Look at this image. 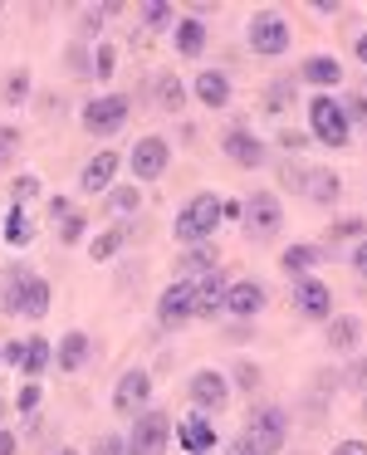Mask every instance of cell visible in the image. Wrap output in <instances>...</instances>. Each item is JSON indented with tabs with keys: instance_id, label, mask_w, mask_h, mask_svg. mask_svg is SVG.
I'll return each instance as SVG.
<instances>
[{
	"instance_id": "cell-24",
	"label": "cell",
	"mask_w": 367,
	"mask_h": 455,
	"mask_svg": "<svg viewBox=\"0 0 367 455\" xmlns=\"http://www.w3.org/2000/svg\"><path fill=\"white\" fill-rule=\"evenodd\" d=\"M50 363H54V347L44 343V333L25 338V357H20V372L30 377V382H35V377H40V372H44V367H50Z\"/></svg>"
},
{
	"instance_id": "cell-9",
	"label": "cell",
	"mask_w": 367,
	"mask_h": 455,
	"mask_svg": "<svg viewBox=\"0 0 367 455\" xmlns=\"http://www.w3.org/2000/svg\"><path fill=\"white\" fill-rule=\"evenodd\" d=\"M128 167H132V177H138V181H157L162 172L172 167V142H167V138H157V132L138 138V148H132Z\"/></svg>"
},
{
	"instance_id": "cell-4",
	"label": "cell",
	"mask_w": 367,
	"mask_h": 455,
	"mask_svg": "<svg viewBox=\"0 0 367 455\" xmlns=\"http://www.w3.org/2000/svg\"><path fill=\"white\" fill-rule=\"evenodd\" d=\"M308 123H314V138L323 142V148H347V118L343 108H338L328 93H314V103H308Z\"/></svg>"
},
{
	"instance_id": "cell-34",
	"label": "cell",
	"mask_w": 367,
	"mask_h": 455,
	"mask_svg": "<svg viewBox=\"0 0 367 455\" xmlns=\"http://www.w3.org/2000/svg\"><path fill=\"white\" fill-rule=\"evenodd\" d=\"M40 406H44V392H40V382H25V387H20V396H15V411L35 416Z\"/></svg>"
},
{
	"instance_id": "cell-14",
	"label": "cell",
	"mask_w": 367,
	"mask_h": 455,
	"mask_svg": "<svg viewBox=\"0 0 367 455\" xmlns=\"http://www.w3.org/2000/svg\"><path fill=\"white\" fill-rule=\"evenodd\" d=\"M265 304H269L265 284H259V279H240V284H230L226 308H220V314H230V318H255Z\"/></svg>"
},
{
	"instance_id": "cell-15",
	"label": "cell",
	"mask_w": 367,
	"mask_h": 455,
	"mask_svg": "<svg viewBox=\"0 0 367 455\" xmlns=\"http://www.w3.org/2000/svg\"><path fill=\"white\" fill-rule=\"evenodd\" d=\"M220 148H226V157L230 162H240V167H265V142L255 138V132H245V128H226V138H220Z\"/></svg>"
},
{
	"instance_id": "cell-38",
	"label": "cell",
	"mask_w": 367,
	"mask_h": 455,
	"mask_svg": "<svg viewBox=\"0 0 367 455\" xmlns=\"http://www.w3.org/2000/svg\"><path fill=\"white\" fill-rule=\"evenodd\" d=\"M54 226H60V240H64V245H74V240L84 235V216H79V211H69V216L54 220Z\"/></svg>"
},
{
	"instance_id": "cell-17",
	"label": "cell",
	"mask_w": 367,
	"mask_h": 455,
	"mask_svg": "<svg viewBox=\"0 0 367 455\" xmlns=\"http://www.w3.org/2000/svg\"><path fill=\"white\" fill-rule=\"evenodd\" d=\"M89 353H93L89 333H79V328H74V333H64L60 347H54V367H60V372H79V367L89 363Z\"/></svg>"
},
{
	"instance_id": "cell-29",
	"label": "cell",
	"mask_w": 367,
	"mask_h": 455,
	"mask_svg": "<svg viewBox=\"0 0 367 455\" xmlns=\"http://www.w3.org/2000/svg\"><path fill=\"white\" fill-rule=\"evenodd\" d=\"M138 206H142V191L138 187H128V181L108 187V211H113V216H132Z\"/></svg>"
},
{
	"instance_id": "cell-26",
	"label": "cell",
	"mask_w": 367,
	"mask_h": 455,
	"mask_svg": "<svg viewBox=\"0 0 367 455\" xmlns=\"http://www.w3.org/2000/svg\"><path fill=\"white\" fill-rule=\"evenodd\" d=\"M318 259H323V250H318V245H289L284 250V275L304 279V275H314V269H318Z\"/></svg>"
},
{
	"instance_id": "cell-8",
	"label": "cell",
	"mask_w": 367,
	"mask_h": 455,
	"mask_svg": "<svg viewBox=\"0 0 367 455\" xmlns=\"http://www.w3.org/2000/svg\"><path fill=\"white\" fill-rule=\"evenodd\" d=\"M196 318V279H177L172 289H162L157 299V323L162 328H181Z\"/></svg>"
},
{
	"instance_id": "cell-41",
	"label": "cell",
	"mask_w": 367,
	"mask_h": 455,
	"mask_svg": "<svg viewBox=\"0 0 367 455\" xmlns=\"http://www.w3.org/2000/svg\"><path fill=\"white\" fill-rule=\"evenodd\" d=\"M265 108H269V113H279V108H289V84H284V79H279V84H275V89H269V99H265Z\"/></svg>"
},
{
	"instance_id": "cell-10",
	"label": "cell",
	"mask_w": 367,
	"mask_h": 455,
	"mask_svg": "<svg viewBox=\"0 0 367 455\" xmlns=\"http://www.w3.org/2000/svg\"><path fill=\"white\" fill-rule=\"evenodd\" d=\"M294 308L304 318H333V289L323 284V279H314V275H304V279H294Z\"/></svg>"
},
{
	"instance_id": "cell-3",
	"label": "cell",
	"mask_w": 367,
	"mask_h": 455,
	"mask_svg": "<svg viewBox=\"0 0 367 455\" xmlns=\"http://www.w3.org/2000/svg\"><path fill=\"white\" fill-rule=\"evenodd\" d=\"M240 226L250 230V240H275L279 230H284V206H279L275 191H255V196L245 201V216H240Z\"/></svg>"
},
{
	"instance_id": "cell-42",
	"label": "cell",
	"mask_w": 367,
	"mask_h": 455,
	"mask_svg": "<svg viewBox=\"0 0 367 455\" xmlns=\"http://www.w3.org/2000/svg\"><path fill=\"white\" fill-rule=\"evenodd\" d=\"M35 191H40V181H35V177H15V187H11V196H15V201H30V196H35Z\"/></svg>"
},
{
	"instance_id": "cell-37",
	"label": "cell",
	"mask_w": 367,
	"mask_h": 455,
	"mask_svg": "<svg viewBox=\"0 0 367 455\" xmlns=\"http://www.w3.org/2000/svg\"><path fill=\"white\" fill-rule=\"evenodd\" d=\"M15 152H20V132H15V128H0V172L15 162Z\"/></svg>"
},
{
	"instance_id": "cell-27",
	"label": "cell",
	"mask_w": 367,
	"mask_h": 455,
	"mask_svg": "<svg viewBox=\"0 0 367 455\" xmlns=\"http://www.w3.org/2000/svg\"><path fill=\"white\" fill-rule=\"evenodd\" d=\"M187 84L177 79V74H157V108H167V113H181L187 108Z\"/></svg>"
},
{
	"instance_id": "cell-13",
	"label": "cell",
	"mask_w": 367,
	"mask_h": 455,
	"mask_svg": "<svg viewBox=\"0 0 367 455\" xmlns=\"http://www.w3.org/2000/svg\"><path fill=\"white\" fill-rule=\"evenodd\" d=\"M191 402H196V411H201V416L226 411V402H230L226 377H220V372H196V377H191Z\"/></svg>"
},
{
	"instance_id": "cell-49",
	"label": "cell",
	"mask_w": 367,
	"mask_h": 455,
	"mask_svg": "<svg viewBox=\"0 0 367 455\" xmlns=\"http://www.w3.org/2000/svg\"><path fill=\"white\" fill-rule=\"evenodd\" d=\"M255 382H259L255 363H240V387H255Z\"/></svg>"
},
{
	"instance_id": "cell-44",
	"label": "cell",
	"mask_w": 367,
	"mask_h": 455,
	"mask_svg": "<svg viewBox=\"0 0 367 455\" xmlns=\"http://www.w3.org/2000/svg\"><path fill=\"white\" fill-rule=\"evenodd\" d=\"M363 230H367V226L353 216V220H338V230H333V235H353V240H363Z\"/></svg>"
},
{
	"instance_id": "cell-45",
	"label": "cell",
	"mask_w": 367,
	"mask_h": 455,
	"mask_svg": "<svg viewBox=\"0 0 367 455\" xmlns=\"http://www.w3.org/2000/svg\"><path fill=\"white\" fill-rule=\"evenodd\" d=\"M333 455H367V441H343L333 445Z\"/></svg>"
},
{
	"instance_id": "cell-12",
	"label": "cell",
	"mask_w": 367,
	"mask_h": 455,
	"mask_svg": "<svg viewBox=\"0 0 367 455\" xmlns=\"http://www.w3.org/2000/svg\"><path fill=\"white\" fill-rule=\"evenodd\" d=\"M172 431H177V445L187 455H211V445H216V426H211V416H201V411L181 416Z\"/></svg>"
},
{
	"instance_id": "cell-2",
	"label": "cell",
	"mask_w": 367,
	"mask_h": 455,
	"mask_svg": "<svg viewBox=\"0 0 367 455\" xmlns=\"http://www.w3.org/2000/svg\"><path fill=\"white\" fill-rule=\"evenodd\" d=\"M245 441L255 455H279L289 441L284 411H279V406H255V411H250V426H245Z\"/></svg>"
},
{
	"instance_id": "cell-51",
	"label": "cell",
	"mask_w": 367,
	"mask_h": 455,
	"mask_svg": "<svg viewBox=\"0 0 367 455\" xmlns=\"http://www.w3.org/2000/svg\"><path fill=\"white\" fill-rule=\"evenodd\" d=\"M226 455H255V451H250V441H245V435H240V441L235 445H230V451Z\"/></svg>"
},
{
	"instance_id": "cell-33",
	"label": "cell",
	"mask_w": 367,
	"mask_h": 455,
	"mask_svg": "<svg viewBox=\"0 0 367 455\" xmlns=\"http://www.w3.org/2000/svg\"><path fill=\"white\" fill-rule=\"evenodd\" d=\"M25 99H30V74H25V69H15L11 79H5V103H11V108H20Z\"/></svg>"
},
{
	"instance_id": "cell-7",
	"label": "cell",
	"mask_w": 367,
	"mask_h": 455,
	"mask_svg": "<svg viewBox=\"0 0 367 455\" xmlns=\"http://www.w3.org/2000/svg\"><path fill=\"white\" fill-rule=\"evenodd\" d=\"M123 123H128V99H123V93H99V99L84 103V128H89L93 138H108Z\"/></svg>"
},
{
	"instance_id": "cell-50",
	"label": "cell",
	"mask_w": 367,
	"mask_h": 455,
	"mask_svg": "<svg viewBox=\"0 0 367 455\" xmlns=\"http://www.w3.org/2000/svg\"><path fill=\"white\" fill-rule=\"evenodd\" d=\"M69 69H79V74L89 69V60H84V50H69Z\"/></svg>"
},
{
	"instance_id": "cell-16",
	"label": "cell",
	"mask_w": 367,
	"mask_h": 455,
	"mask_svg": "<svg viewBox=\"0 0 367 455\" xmlns=\"http://www.w3.org/2000/svg\"><path fill=\"white\" fill-rule=\"evenodd\" d=\"M226 294H230V279L220 269H211L206 279H196V318H216L226 308Z\"/></svg>"
},
{
	"instance_id": "cell-52",
	"label": "cell",
	"mask_w": 367,
	"mask_h": 455,
	"mask_svg": "<svg viewBox=\"0 0 367 455\" xmlns=\"http://www.w3.org/2000/svg\"><path fill=\"white\" fill-rule=\"evenodd\" d=\"M353 54H357V60H363V64H367V35H357V44H353Z\"/></svg>"
},
{
	"instance_id": "cell-48",
	"label": "cell",
	"mask_w": 367,
	"mask_h": 455,
	"mask_svg": "<svg viewBox=\"0 0 367 455\" xmlns=\"http://www.w3.org/2000/svg\"><path fill=\"white\" fill-rule=\"evenodd\" d=\"M347 382H353V387H367V357H363V363H353V372H347Z\"/></svg>"
},
{
	"instance_id": "cell-53",
	"label": "cell",
	"mask_w": 367,
	"mask_h": 455,
	"mask_svg": "<svg viewBox=\"0 0 367 455\" xmlns=\"http://www.w3.org/2000/svg\"><path fill=\"white\" fill-rule=\"evenodd\" d=\"M0 421H5V402H0Z\"/></svg>"
},
{
	"instance_id": "cell-23",
	"label": "cell",
	"mask_w": 367,
	"mask_h": 455,
	"mask_svg": "<svg viewBox=\"0 0 367 455\" xmlns=\"http://www.w3.org/2000/svg\"><path fill=\"white\" fill-rule=\"evenodd\" d=\"M357 343H363V323H357L353 314L328 318V347H333V353H353Z\"/></svg>"
},
{
	"instance_id": "cell-36",
	"label": "cell",
	"mask_w": 367,
	"mask_h": 455,
	"mask_svg": "<svg viewBox=\"0 0 367 455\" xmlns=\"http://www.w3.org/2000/svg\"><path fill=\"white\" fill-rule=\"evenodd\" d=\"M5 240H11V245H25V240H30V220H25V211H11V220H5Z\"/></svg>"
},
{
	"instance_id": "cell-22",
	"label": "cell",
	"mask_w": 367,
	"mask_h": 455,
	"mask_svg": "<svg viewBox=\"0 0 367 455\" xmlns=\"http://www.w3.org/2000/svg\"><path fill=\"white\" fill-rule=\"evenodd\" d=\"M304 84H314V89H338V84H343V64L328 60V54H314V60H304Z\"/></svg>"
},
{
	"instance_id": "cell-40",
	"label": "cell",
	"mask_w": 367,
	"mask_h": 455,
	"mask_svg": "<svg viewBox=\"0 0 367 455\" xmlns=\"http://www.w3.org/2000/svg\"><path fill=\"white\" fill-rule=\"evenodd\" d=\"M113 54H118V50H113V44H103V50H99V60H93V74H99L103 84L113 79Z\"/></svg>"
},
{
	"instance_id": "cell-30",
	"label": "cell",
	"mask_w": 367,
	"mask_h": 455,
	"mask_svg": "<svg viewBox=\"0 0 367 455\" xmlns=\"http://www.w3.org/2000/svg\"><path fill=\"white\" fill-rule=\"evenodd\" d=\"M142 25H148V30H172V25H177V5H167V0L142 5Z\"/></svg>"
},
{
	"instance_id": "cell-35",
	"label": "cell",
	"mask_w": 367,
	"mask_h": 455,
	"mask_svg": "<svg viewBox=\"0 0 367 455\" xmlns=\"http://www.w3.org/2000/svg\"><path fill=\"white\" fill-rule=\"evenodd\" d=\"M338 108H343L347 128H363V132H367V99H363V93H353V99H347V103H338Z\"/></svg>"
},
{
	"instance_id": "cell-25",
	"label": "cell",
	"mask_w": 367,
	"mask_h": 455,
	"mask_svg": "<svg viewBox=\"0 0 367 455\" xmlns=\"http://www.w3.org/2000/svg\"><path fill=\"white\" fill-rule=\"evenodd\" d=\"M211 269H216V245H211V240H201V245H191L187 255H181V279H206Z\"/></svg>"
},
{
	"instance_id": "cell-39",
	"label": "cell",
	"mask_w": 367,
	"mask_h": 455,
	"mask_svg": "<svg viewBox=\"0 0 367 455\" xmlns=\"http://www.w3.org/2000/svg\"><path fill=\"white\" fill-rule=\"evenodd\" d=\"M93 455H132L128 435H103V441H93Z\"/></svg>"
},
{
	"instance_id": "cell-6",
	"label": "cell",
	"mask_w": 367,
	"mask_h": 455,
	"mask_svg": "<svg viewBox=\"0 0 367 455\" xmlns=\"http://www.w3.org/2000/svg\"><path fill=\"white\" fill-rule=\"evenodd\" d=\"M167 441H172L167 411H162V406H152V411H138V426H132V435H128L132 455H162V451H167Z\"/></svg>"
},
{
	"instance_id": "cell-55",
	"label": "cell",
	"mask_w": 367,
	"mask_h": 455,
	"mask_svg": "<svg viewBox=\"0 0 367 455\" xmlns=\"http://www.w3.org/2000/svg\"><path fill=\"white\" fill-rule=\"evenodd\" d=\"M0 363H5V353H0Z\"/></svg>"
},
{
	"instance_id": "cell-19",
	"label": "cell",
	"mask_w": 367,
	"mask_h": 455,
	"mask_svg": "<svg viewBox=\"0 0 367 455\" xmlns=\"http://www.w3.org/2000/svg\"><path fill=\"white\" fill-rule=\"evenodd\" d=\"M196 103H206V108H226L230 103V79L220 69H206V74H196Z\"/></svg>"
},
{
	"instance_id": "cell-31",
	"label": "cell",
	"mask_w": 367,
	"mask_h": 455,
	"mask_svg": "<svg viewBox=\"0 0 367 455\" xmlns=\"http://www.w3.org/2000/svg\"><path fill=\"white\" fill-rule=\"evenodd\" d=\"M308 172L314 167H304V162H294V157L279 162V181H284L289 191H299V196H304V187H308Z\"/></svg>"
},
{
	"instance_id": "cell-47",
	"label": "cell",
	"mask_w": 367,
	"mask_h": 455,
	"mask_svg": "<svg viewBox=\"0 0 367 455\" xmlns=\"http://www.w3.org/2000/svg\"><path fill=\"white\" fill-rule=\"evenodd\" d=\"M15 451H20V441H15V435L5 431V426H0V455H15Z\"/></svg>"
},
{
	"instance_id": "cell-1",
	"label": "cell",
	"mask_w": 367,
	"mask_h": 455,
	"mask_svg": "<svg viewBox=\"0 0 367 455\" xmlns=\"http://www.w3.org/2000/svg\"><path fill=\"white\" fill-rule=\"evenodd\" d=\"M220 226V196H211V191H196V196L181 206L177 216V240L181 245H201V240H211V230Z\"/></svg>"
},
{
	"instance_id": "cell-20",
	"label": "cell",
	"mask_w": 367,
	"mask_h": 455,
	"mask_svg": "<svg viewBox=\"0 0 367 455\" xmlns=\"http://www.w3.org/2000/svg\"><path fill=\"white\" fill-rule=\"evenodd\" d=\"M338 191H343V181H338V172H333V167H314V172H308L304 196L314 201V206H333Z\"/></svg>"
},
{
	"instance_id": "cell-43",
	"label": "cell",
	"mask_w": 367,
	"mask_h": 455,
	"mask_svg": "<svg viewBox=\"0 0 367 455\" xmlns=\"http://www.w3.org/2000/svg\"><path fill=\"white\" fill-rule=\"evenodd\" d=\"M347 265H353V275H363V279H367V240H357V245H353Z\"/></svg>"
},
{
	"instance_id": "cell-18",
	"label": "cell",
	"mask_w": 367,
	"mask_h": 455,
	"mask_svg": "<svg viewBox=\"0 0 367 455\" xmlns=\"http://www.w3.org/2000/svg\"><path fill=\"white\" fill-rule=\"evenodd\" d=\"M113 177H118V152H99V157H89L79 187H84V191H108Z\"/></svg>"
},
{
	"instance_id": "cell-11",
	"label": "cell",
	"mask_w": 367,
	"mask_h": 455,
	"mask_svg": "<svg viewBox=\"0 0 367 455\" xmlns=\"http://www.w3.org/2000/svg\"><path fill=\"white\" fill-rule=\"evenodd\" d=\"M148 396H152V372L132 367V372H123L118 387H113V411L132 416V411H142V406H148Z\"/></svg>"
},
{
	"instance_id": "cell-21",
	"label": "cell",
	"mask_w": 367,
	"mask_h": 455,
	"mask_svg": "<svg viewBox=\"0 0 367 455\" xmlns=\"http://www.w3.org/2000/svg\"><path fill=\"white\" fill-rule=\"evenodd\" d=\"M50 284H44L40 275H30L25 279V294H20V318H35V323H40L44 314H50Z\"/></svg>"
},
{
	"instance_id": "cell-46",
	"label": "cell",
	"mask_w": 367,
	"mask_h": 455,
	"mask_svg": "<svg viewBox=\"0 0 367 455\" xmlns=\"http://www.w3.org/2000/svg\"><path fill=\"white\" fill-rule=\"evenodd\" d=\"M0 353H5V363H11V367H20V357H25V343H5Z\"/></svg>"
},
{
	"instance_id": "cell-28",
	"label": "cell",
	"mask_w": 367,
	"mask_h": 455,
	"mask_svg": "<svg viewBox=\"0 0 367 455\" xmlns=\"http://www.w3.org/2000/svg\"><path fill=\"white\" fill-rule=\"evenodd\" d=\"M201 50H206V25L196 15L177 20V54H201Z\"/></svg>"
},
{
	"instance_id": "cell-5",
	"label": "cell",
	"mask_w": 367,
	"mask_h": 455,
	"mask_svg": "<svg viewBox=\"0 0 367 455\" xmlns=\"http://www.w3.org/2000/svg\"><path fill=\"white\" fill-rule=\"evenodd\" d=\"M250 50L279 60V54L289 50V20H284V15H275V11H255V15H250Z\"/></svg>"
},
{
	"instance_id": "cell-54",
	"label": "cell",
	"mask_w": 367,
	"mask_h": 455,
	"mask_svg": "<svg viewBox=\"0 0 367 455\" xmlns=\"http://www.w3.org/2000/svg\"><path fill=\"white\" fill-rule=\"evenodd\" d=\"M60 455H79V451H60Z\"/></svg>"
},
{
	"instance_id": "cell-32",
	"label": "cell",
	"mask_w": 367,
	"mask_h": 455,
	"mask_svg": "<svg viewBox=\"0 0 367 455\" xmlns=\"http://www.w3.org/2000/svg\"><path fill=\"white\" fill-rule=\"evenodd\" d=\"M123 240H128V235H123V230H103V235L93 240L89 259H113V255H118V250H123Z\"/></svg>"
}]
</instances>
